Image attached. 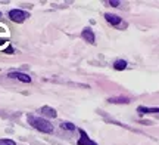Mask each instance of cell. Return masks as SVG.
<instances>
[{"instance_id":"cell-1","label":"cell","mask_w":159,"mask_h":145,"mask_svg":"<svg viewBox=\"0 0 159 145\" xmlns=\"http://www.w3.org/2000/svg\"><path fill=\"white\" fill-rule=\"evenodd\" d=\"M28 123L33 126L34 129H37L39 132H43V133H52L53 132V124H52L49 120H46L43 117H34L30 114L27 117Z\"/></svg>"},{"instance_id":"cell-5","label":"cell","mask_w":159,"mask_h":145,"mask_svg":"<svg viewBox=\"0 0 159 145\" xmlns=\"http://www.w3.org/2000/svg\"><path fill=\"white\" fill-rule=\"evenodd\" d=\"M81 37L84 39L87 43H94V33H93V30L91 28H84L81 31Z\"/></svg>"},{"instance_id":"cell-7","label":"cell","mask_w":159,"mask_h":145,"mask_svg":"<svg viewBox=\"0 0 159 145\" xmlns=\"http://www.w3.org/2000/svg\"><path fill=\"white\" fill-rule=\"evenodd\" d=\"M105 19H106L111 25H114V27H118L119 24H121V18H119L118 15H114V13H105Z\"/></svg>"},{"instance_id":"cell-6","label":"cell","mask_w":159,"mask_h":145,"mask_svg":"<svg viewBox=\"0 0 159 145\" xmlns=\"http://www.w3.org/2000/svg\"><path fill=\"white\" fill-rule=\"evenodd\" d=\"M40 113L43 114L44 117H50V118H55V117L57 116V113L55 108H52V107H47V105H44V107H41L40 108Z\"/></svg>"},{"instance_id":"cell-15","label":"cell","mask_w":159,"mask_h":145,"mask_svg":"<svg viewBox=\"0 0 159 145\" xmlns=\"http://www.w3.org/2000/svg\"><path fill=\"white\" fill-rule=\"evenodd\" d=\"M3 43H5V40H0V45H3Z\"/></svg>"},{"instance_id":"cell-13","label":"cell","mask_w":159,"mask_h":145,"mask_svg":"<svg viewBox=\"0 0 159 145\" xmlns=\"http://www.w3.org/2000/svg\"><path fill=\"white\" fill-rule=\"evenodd\" d=\"M108 5L114 6V7H118V6H119V2H114V0H109V2H108Z\"/></svg>"},{"instance_id":"cell-12","label":"cell","mask_w":159,"mask_h":145,"mask_svg":"<svg viewBox=\"0 0 159 145\" xmlns=\"http://www.w3.org/2000/svg\"><path fill=\"white\" fill-rule=\"evenodd\" d=\"M0 145H16L12 139H0Z\"/></svg>"},{"instance_id":"cell-10","label":"cell","mask_w":159,"mask_h":145,"mask_svg":"<svg viewBox=\"0 0 159 145\" xmlns=\"http://www.w3.org/2000/svg\"><path fill=\"white\" fill-rule=\"evenodd\" d=\"M114 68L118 71H122L127 68V61H124V59H118V61H115L114 62Z\"/></svg>"},{"instance_id":"cell-9","label":"cell","mask_w":159,"mask_h":145,"mask_svg":"<svg viewBox=\"0 0 159 145\" xmlns=\"http://www.w3.org/2000/svg\"><path fill=\"white\" fill-rule=\"evenodd\" d=\"M111 104H128L130 99L125 98V96H118V98H109L108 99Z\"/></svg>"},{"instance_id":"cell-2","label":"cell","mask_w":159,"mask_h":145,"mask_svg":"<svg viewBox=\"0 0 159 145\" xmlns=\"http://www.w3.org/2000/svg\"><path fill=\"white\" fill-rule=\"evenodd\" d=\"M27 18H30V13L21 9H12L9 11V19L13 22H24Z\"/></svg>"},{"instance_id":"cell-11","label":"cell","mask_w":159,"mask_h":145,"mask_svg":"<svg viewBox=\"0 0 159 145\" xmlns=\"http://www.w3.org/2000/svg\"><path fill=\"white\" fill-rule=\"evenodd\" d=\"M61 128L65 129V130H75V126L72 124V123H69V122H65L61 124Z\"/></svg>"},{"instance_id":"cell-4","label":"cell","mask_w":159,"mask_h":145,"mask_svg":"<svg viewBox=\"0 0 159 145\" xmlns=\"http://www.w3.org/2000/svg\"><path fill=\"white\" fill-rule=\"evenodd\" d=\"M80 139H78V145H97L94 141H91L90 138H89V135L85 133V130H83V129H80Z\"/></svg>"},{"instance_id":"cell-3","label":"cell","mask_w":159,"mask_h":145,"mask_svg":"<svg viewBox=\"0 0 159 145\" xmlns=\"http://www.w3.org/2000/svg\"><path fill=\"white\" fill-rule=\"evenodd\" d=\"M7 77H11V79H18V80L24 81V83H31V77L28 74H25V73H19V71H12L7 74Z\"/></svg>"},{"instance_id":"cell-8","label":"cell","mask_w":159,"mask_h":145,"mask_svg":"<svg viewBox=\"0 0 159 145\" xmlns=\"http://www.w3.org/2000/svg\"><path fill=\"white\" fill-rule=\"evenodd\" d=\"M137 111L140 113V114H156L159 113V107H139Z\"/></svg>"},{"instance_id":"cell-14","label":"cell","mask_w":159,"mask_h":145,"mask_svg":"<svg viewBox=\"0 0 159 145\" xmlns=\"http://www.w3.org/2000/svg\"><path fill=\"white\" fill-rule=\"evenodd\" d=\"M13 52V49H12V47H7V49H6V53H12Z\"/></svg>"}]
</instances>
